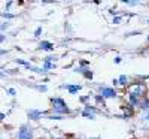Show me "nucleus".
<instances>
[{"instance_id": "nucleus-1", "label": "nucleus", "mask_w": 149, "mask_h": 139, "mask_svg": "<svg viewBox=\"0 0 149 139\" xmlns=\"http://www.w3.org/2000/svg\"><path fill=\"white\" fill-rule=\"evenodd\" d=\"M51 103H52L54 111H55V112H58V114H67V112H69V108L66 106L64 100H61V99L55 97V99H52V100H51Z\"/></svg>"}, {"instance_id": "nucleus-2", "label": "nucleus", "mask_w": 149, "mask_h": 139, "mask_svg": "<svg viewBox=\"0 0 149 139\" xmlns=\"http://www.w3.org/2000/svg\"><path fill=\"white\" fill-rule=\"evenodd\" d=\"M18 138H19V139H33L31 130H30L29 127H21L19 132H18Z\"/></svg>"}, {"instance_id": "nucleus-3", "label": "nucleus", "mask_w": 149, "mask_h": 139, "mask_svg": "<svg viewBox=\"0 0 149 139\" xmlns=\"http://www.w3.org/2000/svg\"><path fill=\"white\" fill-rule=\"evenodd\" d=\"M100 91H102V96H103V97H115V96H116V91L113 90V88H106V87H103V88H100Z\"/></svg>"}, {"instance_id": "nucleus-4", "label": "nucleus", "mask_w": 149, "mask_h": 139, "mask_svg": "<svg viewBox=\"0 0 149 139\" xmlns=\"http://www.w3.org/2000/svg\"><path fill=\"white\" fill-rule=\"evenodd\" d=\"M128 99H130V102H131V105H133V106L140 105V100H139V96H137V94L130 93V94H128Z\"/></svg>"}, {"instance_id": "nucleus-5", "label": "nucleus", "mask_w": 149, "mask_h": 139, "mask_svg": "<svg viewBox=\"0 0 149 139\" xmlns=\"http://www.w3.org/2000/svg\"><path fill=\"white\" fill-rule=\"evenodd\" d=\"M130 93H133V94H137V96H140V94L143 93V87H142L140 84H136V85L133 87V90H131Z\"/></svg>"}, {"instance_id": "nucleus-6", "label": "nucleus", "mask_w": 149, "mask_h": 139, "mask_svg": "<svg viewBox=\"0 0 149 139\" xmlns=\"http://www.w3.org/2000/svg\"><path fill=\"white\" fill-rule=\"evenodd\" d=\"M39 48H40V49H48V51H52V49H54V45L45 41V42H40Z\"/></svg>"}, {"instance_id": "nucleus-7", "label": "nucleus", "mask_w": 149, "mask_h": 139, "mask_svg": "<svg viewBox=\"0 0 149 139\" xmlns=\"http://www.w3.org/2000/svg\"><path fill=\"white\" fill-rule=\"evenodd\" d=\"M124 115H125V118H128V117L133 115V109H131V106H128V105L124 106Z\"/></svg>"}, {"instance_id": "nucleus-8", "label": "nucleus", "mask_w": 149, "mask_h": 139, "mask_svg": "<svg viewBox=\"0 0 149 139\" xmlns=\"http://www.w3.org/2000/svg\"><path fill=\"white\" fill-rule=\"evenodd\" d=\"M40 115H42V114H40L39 111H30V112H29V117H30V118H33V120H37Z\"/></svg>"}, {"instance_id": "nucleus-9", "label": "nucleus", "mask_w": 149, "mask_h": 139, "mask_svg": "<svg viewBox=\"0 0 149 139\" xmlns=\"http://www.w3.org/2000/svg\"><path fill=\"white\" fill-rule=\"evenodd\" d=\"M67 88H69L70 93H76V91L81 90V85H67Z\"/></svg>"}, {"instance_id": "nucleus-10", "label": "nucleus", "mask_w": 149, "mask_h": 139, "mask_svg": "<svg viewBox=\"0 0 149 139\" xmlns=\"http://www.w3.org/2000/svg\"><path fill=\"white\" fill-rule=\"evenodd\" d=\"M140 106H142V109L148 111V109H149V100H148V99H143L142 103H140Z\"/></svg>"}, {"instance_id": "nucleus-11", "label": "nucleus", "mask_w": 149, "mask_h": 139, "mask_svg": "<svg viewBox=\"0 0 149 139\" xmlns=\"http://www.w3.org/2000/svg\"><path fill=\"white\" fill-rule=\"evenodd\" d=\"M118 82H119V84H122V85H125V84L128 82V78L125 77V75H121L119 79H118Z\"/></svg>"}, {"instance_id": "nucleus-12", "label": "nucleus", "mask_w": 149, "mask_h": 139, "mask_svg": "<svg viewBox=\"0 0 149 139\" xmlns=\"http://www.w3.org/2000/svg\"><path fill=\"white\" fill-rule=\"evenodd\" d=\"M43 67H45V69H52L54 65H52L51 61H45V66H43Z\"/></svg>"}, {"instance_id": "nucleus-13", "label": "nucleus", "mask_w": 149, "mask_h": 139, "mask_svg": "<svg viewBox=\"0 0 149 139\" xmlns=\"http://www.w3.org/2000/svg\"><path fill=\"white\" fill-rule=\"evenodd\" d=\"M95 100H97L98 103H102V105H103V102H104V100H103V96H97V97H95Z\"/></svg>"}, {"instance_id": "nucleus-14", "label": "nucleus", "mask_w": 149, "mask_h": 139, "mask_svg": "<svg viewBox=\"0 0 149 139\" xmlns=\"http://www.w3.org/2000/svg\"><path fill=\"white\" fill-rule=\"evenodd\" d=\"M84 75H85V77H86V78H93V73H91L90 70H86V72H85Z\"/></svg>"}, {"instance_id": "nucleus-15", "label": "nucleus", "mask_w": 149, "mask_h": 139, "mask_svg": "<svg viewBox=\"0 0 149 139\" xmlns=\"http://www.w3.org/2000/svg\"><path fill=\"white\" fill-rule=\"evenodd\" d=\"M40 33H42V29L39 27V29H36V32H34V36H40Z\"/></svg>"}, {"instance_id": "nucleus-16", "label": "nucleus", "mask_w": 149, "mask_h": 139, "mask_svg": "<svg viewBox=\"0 0 149 139\" xmlns=\"http://www.w3.org/2000/svg\"><path fill=\"white\" fill-rule=\"evenodd\" d=\"M8 93H9L10 96H15V90H14V88H9V90H8Z\"/></svg>"}, {"instance_id": "nucleus-17", "label": "nucleus", "mask_w": 149, "mask_h": 139, "mask_svg": "<svg viewBox=\"0 0 149 139\" xmlns=\"http://www.w3.org/2000/svg\"><path fill=\"white\" fill-rule=\"evenodd\" d=\"M119 21H121V17H116V18H113V24H119Z\"/></svg>"}, {"instance_id": "nucleus-18", "label": "nucleus", "mask_w": 149, "mask_h": 139, "mask_svg": "<svg viewBox=\"0 0 149 139\" xmlns=\"http://www.w3.org/2000/svg\"><path fill=\"white\" fill-rule=\"evenodd\" d=\"M37 90H40V91H46V87H43V85H42V87H37Z\"/></svg>"}, {"instance_id": "nucleus-19", "label": "nucleus", "mask_w": 149, "mask_h": 139, "mask_svg": "<svg viewBox=\"0 0 149 139\" xmlns=\"http://www.w3.org/2000/svg\"><path fill=\"white\" fill-rule=\"evenodd\" d=\"M3 17H5V18H12L14 15H10V14H3Z\"/></svg>"}, {"instance_id": "nucleus-20", "label": "nucleus", "mask_w": 149, "mask_h": 139, "mask_svg": "<svg viewBox=\"0 0 149 139\" xmlns=\"http://www.w3.org/2000/svg\"><path fill=\"white\" fill-rule=\"evenodd\" d=\"M146 120H149V114H146V117H145Z\"/></svg>"}, {"instance_id": "nucleus-21", "label": "nucleus", "mask_w": 149, "mask_h": 139, "mask_svg": "<svg viewBox=\"0 0 149 139\" xmlns=\"http://www.w3.org/2000/svg\"><path fill=\"white\" fill-rule=\"evenodd\" d=\"M148 42H149V37H148Z\"/></svg>"}, {"instance_id": "nucleus-22", "label": "nucleus", "mask_w": 149, "mask_h": 139, "mask_svg": "<svg viewBox=\"0 0 149 139\" xmlns=\"http://www.w3.org/2000/svg\"><path fill=\"white\" fill-rule=\"evenodd\" d=\"M148 22H149V20H148Z\"/></svg>"}]
</instances>
